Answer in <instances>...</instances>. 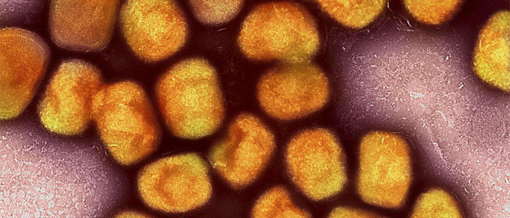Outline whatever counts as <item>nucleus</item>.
<instances>
[{"mask_svg":"<svg viewBox=\"0 0 510 218\" xmlns=\"http://www.w3.org/2000/svg\"><path fill=\"white\" fill-rule=\"evenodd\" d=\"M118 1H53L48 25L53 41L71 50L97 51L108 44Z\"/></svg>","mask_w":510,"mask_h":218,"instance_id":"obj_12","label":"nucleus"},{"mask_svg":"<svg viewBox=\"0 0 510 218\" xmlns=\"http://www.w3.org/2000/svg\"><path fill=\"white\" fill-rule=\"evenodd\" d=\"M103 85L100 71L92 64L77 59L62 62L39 104L43 123L61 133L82 129L92 113L93 99Z\"/></svg>","mask_w":510,"mask_h":218,"instance_id":"obj_8","label":"nucleus"},{"mask_svg":"<svg viewBox=\"0 0 510 218\" xmlns=\"http://www.w3.org/2000/svg\"><path fill=\"white\" fill-rule=\"evenodd\" d=\"M253 217H310L309 213L292 202L283 187L272 188L262 195L252 211Z\"/></svg>","mask_w":510,"mask_h":218,"instance_id":"obj_14","label":"nucleus"},{"mask_svg":"<svg viewBox=\"0 0 510 218\" xmlns=\"http://www.w3.org/2000/svg\"><path fill=\"white\" fill-rule=\"evenodd\" d=\"M101 137L119 164L139 162L157 147L160 131L151 105L138 84L104 85L92 101Z\"/></svg>","mask_w":510,"mask_h":218,"instance_id":"obj_2","label":"nucleus"},{"mask_svg":"<svg viewBox=\"0 0 510 218\" xmlns=\"http://www.w3.org/2000/svg\"><path fill=\"white\" fill-rule=\"evenodd\" d=\"M285 159L292 181L312 200L335 196L346 183L342 150L336 137L327 129H309L296 135L287 145Z\"/></svg>","mask_w":510,"mask_h":218,"instance_id":"obj_5","label":"nucleus"},{"mask_svg":"<svg viewBox=\"0 0 510 218\" xmlns=\"http://www.w3.org/2000/svg\"><path fill=\"white\" fill-rule=\"evenodd\" d=\"M238 42L250 59L290 63H308L320 45L312 16L300 5L287 2L255 8L243 21Z\"/></svg>","mask_w":510,"mask_h":218,"instance_id":"obj_3","label":"nucleus"},{"mask_svg":"<svg viewBox=\"0 0 510 218\" xmlns=\"http://www.w3.org/2000/svg\"><path fill=\"white\" fill-rule=\"evenodd\" d=\"M156 94L165 123L176 137L197 139L208 135L223 119L216 72L203 59H189L172 66L158 80Z\"/></svg>","mask_w":510,"mask_h":218,"instance_id":"obj_1","label":"nucleus"},{"mask_svg":"<svg viewBox=\"0 0 510 218\" xmlns=\"http://www.w3.org/2000/svg\"><path fill=\"white\" fill-rule=\"evenodd\" d=\"M320 8L341 23L361 28L371 22L381 12L385 1H317Z\"/></svg>","mask_w":510,"mask_h":218,"instance_id":"obj_13","label":"nucleus"},{"mask_svg":"<svg viewBox=\"0 0 510 218\" xmlns=\"http://www.w3.org/2000/svg\"><path fill=\"white\" fill-rule=\"evenodd\" d=\"M274 135L258 118L241 114L230 125L226 137L212 148V167L232 187L240 189L254 181L269 161Z\"/></svg>","mask_w":510,"mask_h":218,"instance_id":"obj_11","label":"nucleus"},{"mask_svg":"<svg viewBox=\"0 0 510 218\" xmlns=\"http://www.w3.org/2000/svg\"><path fill=\"white\" fill-rule=\"evenodd\" d=\"M195 16L201 22L219 24L234 18L241 10L242 1H190Z\"/></svg>","mask_w":510,"mask_h":218,"instance_id":"obj_15","label":"nucleus"},{"mask_svg":"<svg viewBox=\"0 0 510 218\" xmlns=\"http://www.w3.org/2000/svg\"><path fill=\"white\" fill-rule=\"evenodd\" d=\"M137 186L146 205L172 213L203 206L212 193L208 166L194 153L172 155L148 164L139 173Z\"/></svg>","mask_w":510,"mask_h":218,"instance_id":"obj_4","label":"nucleus"},{"mask_svg":"<svg viewBox=\"0 0 510 218\" xmlns=\"http://www.w3.org/2000/svg\"><path fill=\"white\" fill-rule=\"evenodd\" d=\"M357 187L366 202L395 207L401 202L405 187L408 154L398 136L374 131L364 137L359 152Z\"/></svg>","mask_w":510,"mask_h":218,"instance_id":"obj_10","label":"nucleus"},{"mask_svg":"<svg viewBox=\"0 0 510 218\" xmlns=\"http://www.w3.org/2000/svg\"><path fill=\"white\" fill-rule=\"evenodd\" d=\"M145 214L139 213L135 211H124L120 213L119 217H148L145 215Z\"/></svg>","mask_w":510,"mask_h":218,"instance_id":"obj_17","label":"nucleus"},{"mask_svg":"<svg viewBox=\"0 0 510 218\" xmlns=\"http://www.w3.org/2000/svg\"><path fill=\"white\" fill-rule=\"evenodd\" d=\"M329 93L328 79L316 66L284 63L266 72L258 86V97L269 116L291 120L321 108Z\"/></svg>","mask_w":510,"mask_h":218,"instance_id":"obj_9","label":"nucleus"},{"mask_svg":"<svg viewBox=\"0 0 510 218\" xmlns=\"http://www.w3.org/2000/svg\"><path fill=\"white\" fill-rule=\"evenodd\" d=\"M122 32L134 52L147 62L163 60L187 39L185 17L173 1H128L120 13Z\"/></svg>","mask_w":510,"mask_h":218,"instance_id":"obj_7","label":"nucleus"},{"mask_svg":"<svg viewBox=\"0 0 510 218\" xmlns=\"http://www.w3.org/2000/svg\"><path fill=\"white\" fill-rule=\"evenodd\" d=\"M0 45L1 114L12 117L34 95L47 68L50 50L35 33L13 27L1 30Z\"/></svg>","mask_w":510,"mask_h":218,"instance_id":"obj_6","label":"nucleus"},{"mask_svg":"<svg viewBox=\"0 0 510 218\" xmlns=\"http://www.w3.org/2000/svg\"><path fill=\"white\" fill-rule=\"evenodd\" d=\"M329 217H371L373 214L348 208L338 207L330 213Z\"/></svg>","mask_w":510,"mask_h":218,"instance_id":"obj_16","label":"nucleus"}]
</instances>
